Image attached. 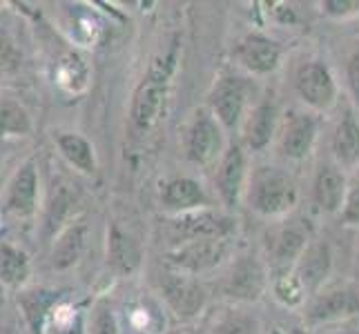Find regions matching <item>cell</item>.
<instances>
[{
  "mask_svg": "<svg viewBox=\"0 0 359 334\" xmlns=\"http://www.w3.org/2000/svg\"><path fill=\"white\" fill-rule=\"evenodd\" d=\"M299 201L294 179L279 167H257L250 172L245 185V203L262 216H281L288 214Z\"/></svg>",
  "mask_w": 359,
  "mask_h": 334,
  "instance_id": "6da1fadb",
  "label": "cell"
},
{
  "mask_svg": "<svg viewBox=\"0 0 359 334\" xmlns=\"http://www.w3.org/2000/svg\"><path fill=\"white\" fill-rule=\"evenodd\" d=\"M172 67H175V52H170L163 60L152 65V69L147 71V76L139 85V90L134 92L132 111H130V123L134 134H147L156 125L161 109L165 105Z\"/></svg>",
  "mask_w": 359,
  "mask_h": 334,
  "instance_id": "7a4b0ae2",
  "label": "cell"
},
{
  "mask_svg": "<svg viewBox=\"0 0 359 334\" xmlns=\"http://www.w3.org/2000/svg\"><path fill=\"white\" fill-rule=\"evenodd\" d=\"M252 85L243 76H221L210 92V111L224 130H237L250 111Z\"/></svg>",
  "mask_w": 359,
  "mask_h": 334,
  "instance_id": "3957f363",
  "label": "cell"
},
{
  "mask_svg": "<svg viewBox=\"0 0 359 334\" xmlns=\"http://www.w3.org/2000/svg\"><path fill=\"white\" fill-rule=\"evenodd\" d=\"M234 221L215 209H192V212L177 214L170 223V237L177 245L199 241V239H228L234 232Z\"/></svg>",
  "mask_w": 359,
  "mask_h": 334,
  "instance_id": "277c9868",
  "label": "cell"
},
{
  "mask_svg": "<svg viewBox=\"0 0 359 334\" xmlns=\"http://www.w3.org/2000/svg\"><path fill=\"white\" fill-rule=\"evenodd\" d=\"M226 152L224 127L210 109H199L194 114L188 134H185V154L196 165H210Z\"/></svg>",
  "mask_w": 359,
  "mask_h": 334,
  "instance_id": "5b68a950",
  "label": "cell"
},
{
  "mask_svg": "<svg viewBox=\"0 0 359 334\" xmlns=\"http://www.w3.org/2000/svg\"><path fill=\"white\" fill-rule=\"evenodd\" d=\"M39 167L36 160H25L9 179L3 196V214L14 221H29L39 212Z\"/></svg>",
  "mask_w": 359,
  "mask_h": 334,
  "instance_id": "8992f818",
  "label": "cell"
},
{
  "mask_svg": "<svg viewBox=\"0 0 359 334\" xmlns=\"http://www.w3.org/2000/svg\"><path fill=\"white\" fill-rule=\"evenodd\" d=\"M228 252H230L228 239H199V241L177 245L168 258L175 272L194 277L221 265Z\"/></svg>",
  "mask_w": 359,
  "mask_h": 334,
  "instance_id": "52a82bcc",
  "label": "cell"
},
{
  "mask_svg": "<svg viewBox=\"0 0 359 334\" xmlns=\"http://www.w3.org/2000/svg\"><path fill=\"white\" fill-rule=\"evenodd\" d=\"M161 292H163V299L172 314L181 321L199 316L208 303L205 288L190 274H181V272L165 274V279L161 281Z\"/></svg>",
  "mask_w": 359,
  "mask_h": 334,
  "instance_id": "ba28073f",
  "label": "cell"
},
{
  "mask_svg": "<svg viewBox=\"0 0 359 334\" xmlns=\"http://www.w3.org/2000/svg\"><path fill=\"white\" fill-rule=\"evenodd\" d=\"M266 290V267L257 256H239L221 283L224 292L234 303L257 301Z\"/></svg>",
  "mask_w": 359,
  "mask_h": 334,
  "instance_id": "9c48e42d",
  "label": "cell"
},
{
  "mask_svg": "<svg viewBox=\"0 0 359 334\" xmlns=\"http://www.w3.org/2000/svg\"><path fill=\"white\" fill-rule=\"evenodd\" d=\"M248 156L245 150L239 143H232L226 147L224 156L219 158L217 165V176L215 185L217 192L228 207H234L239 203V199L245 194V185H248Z\"/></svg>",
  "mask_w": 359,
  "mask_h": 334,
  "instance_id": "30bf717a",
  "label": "cell"
},
{
  "mask_svg": "<svg viewBox=\"0 0 359 334\" xmlns=\"http://www.w3.org/2000/svg\"><path fill=\"white\" fill-rule=\"evenodd\" d=\"M297 92L313 109H330L337 101V85L332 74L321 63H308L297 71Z\"/></svg>",
  "mask_w": 359,
  "mask_h": 334,
  "instance_id": "8fae6325",
  "label": "cell"
},
{
  "mask_svg": "<svg viewBox=\"0 0 359 334\" xmlns=\"http://www.w3.org/2000/svg\"><path fill=\"white\" fill-rule=\"evenodd\" d=\"M308 247L304 230L294 225H279L266 234V256L272 267L286 270L288 265L294 267L299 256Z\"/></svg>",
  "mask_w": 359,
  "mask_h": 334,
  "instance_id": "7c38bea8",
  "label": "cell"
},
{
  "mask_svg": "<svg viewBox=\"0 0 359 334\" xmlns=\"http://www.w3.org/2000/svg\"><path fill=\"white\" fill-rule=\"evenodd\" d=\"M317 141V120L311 114H294L279 134V152L288 160H302L313 152Z\"/></svg>",
  "mask_w": 359,
  "mask_h": 334,
  "instance_id": "4fadbf2b",
  "label": "cell"
},
{
  "mask_svg": "<svg viewBox=\"0 0 359 334\" xmlns=\"http://www.w3.org/2000/svg\"><path fill=\"white\" fill-rule=\"evenodd\" d=\"M234 54H237V60L250 74H270L279 67L281 47L262 34H252L245 36L237 45V52Z\"/></svg>",
  "mask_w": 359,
  "mask_h": 334,
  "instance_id": "5bb4252c",
  "label": "cell"
},
{
  "mask_svg": "<svg viewBox=\"0 0 359 334\" xmlns=\"http://www.w3.org/2000/svg\"><path fill=\"white\" fill-rule=\"evenodd\" d=\"M332 267V252L330 245L324 241L308 243L304 254L299 256V261L294 263V277L299 279L306 292H317L321 288V283L326 281Z\"/></svg>",
  "mask_w": 359,
  "mask_h": 334,
  "instance_id": "9a60e30c",
  "label": "cell"
},
{
  "mask_svg": "<svg viewBox=\"0 0 359 334\" xmlns=\"http://www.w3.org/2000/svg\"><path fill=\"white\" fill-rule=\"evenodd\" d=\"M359 312V299L351 290H326L315 294V299L308 305V321L311 323H330Z\"/></svg>",
  "mask_w": 359,
  "mask_h": 334,
  "instance_id": "2e32d148",
  "label": "cell"
},
{
  "mask_svg": "<svg viewBox=\"0 0 359 334\" xmlns=\"http://www.w3.org/2000/svg\"><path fill=\"white\" fill-rule=\"evenodd\" d=\"M313 196L321 212H339L346 203V196H348V183H346L344 172L337 165H321L315 176Z\"/></svg>",
  "mask_w": 359,
  "mask_h": 334,
  "instance_id": "e0dca14e",
  "label": "cell"
},
{
  "mask_svg": "<svg viewBox=\"0 0 359 334\" xmlns=\"http://www.w3.org/2000/svg\"><path fill=\"white\" fill-rule=\"evenodd\" d=\"M277 116H279V111L275 103H270V101L259 103L248 111V116L241 125L243 143L248 150L259 152L272 141V136L277 132Z\"/></svg>",
  "mask_w": 359,
  "mask_h": 334,
  "instance_id": "ac0fdd59",
  "label": "cell"
},
{
  "mask_svg": "<svg viewBox=\"0 0 359 334\" xmlns=\"http://www.w3.org/2000/svg\"><path fill=\"white\" fill-rule=\"evenodd\" d=\"M161 201H163L168 209H172V212H177V214L208 207V196H205L203 185L188 176L168 181L163 185V190H161Z\"/></svg>",
  "mask_w": 359,
  "mask_h": 334,
  "instance_id": "d6986e66",
  "label": "cell"
},
{
  "mask_svg": "<svg viewBox=\"0 0 359 334\" xmlns=\"http://www.w3.org/2000/svg\"><path fill=\"white\" fill-rule=\"evenodd\" d=\"M88 223L83 221H69V225L58 234L54 247H52V267L63 272L79 263V258L88 245Z\"/></svg>",
  "mask_w": 359,
  "mask_h": 334,
  "instance_id": "ffe728a7",
  "label": "cell"
},
{
  "mask_svg": "<svg viewBox=\"0 0 359 334\" xmlns=\"http://www.w3.org/2000/svg\"><path fill=\"white\" fill-rule=\"evenodd\" d=\"M107 263L118 274H132L141 265L139 243L118 225H112L107 232Z\"/></svg>",
  "mask_w": 359,
  "mask_h": 334,
  "instance_id": "44dd1931",
  "label": "cell"
},
{
  "mask_svg": "<svg viewBox=\"0 0 359 334\" xmlns=\"http://www.w3.org/2000/svg\"><path fill=\"white\" fill-rule=\"evenodd\" d=\"M18 303L29 326V334H45L47 319L56 307V294L47 290H27L20 294Z\"/></svg>",
  "mask_w": 359,
  "mask_h": 334,
  "instance_id": "7402d4cb",
  "label": "cell"
},
{
  "mask_svg": "<svg viewBox=\"0 0 359 334\" xmlns=\"http://www.w3.org/2000/svg\"><path fill=\"white\" fill-rule=\"evenodd\" d=\"M32 274L29 256L20 247L0 241V283L7 288H22Z\"/></svg>",
  "mask_w": 359,
  "mask_h": 334,
  "instance_id": "603a6c76",
  "label": "cell"
},
{
  "mask_svg": "<svg viewBox=\"0 0 359 334\" xmlns=\"http://www.w3.org/2000/svg\"><path fill=\"white\" fill-rule=\"evenodd\" d=\"M56 145L58 152L72 167H76L83 174H94L96 172V156L94 147L88 139H83L81 134L74 132H60L56 134Z\"/></svg>",
  "mask_w": 359,
  "mask_h": 334,
  "instance_id": "cb8c5ba5",
  "label": "cell"
},
{
  "mask_svg": "<svg viewBox=\"0 0 359 334\" xmlns=\"http://www.w3.org/2000/svg\"><path fill=\"white\" fill-rule=\"evenodd\" d=\"M76 203V196L69 192L67 185H58V190L52 194L47 207H45V221H43V237L45 239H52L58 237L69 223V214H72V207Z\"/></svg>",
  "mask_w": 359,
  "mask_h": 334,
  "instance_id": "d4e9b609",
  "label": "cell"
},
{
  "mask_svg": "<svg viewBox=\"0 0 359 334\" xmlns=\"http://www.w3.org/2000/svg\"><path fill=\"white\" fill-rule=\"evenodd\" d=\"M332 150H335V158L341 165L359 163V123L355 118L346 116L337 125L335 139H332Z\"/></svg>",
  "mask_w": 359,
  "mask_h": 334,
  "instance_id": "484cf974",
  "label": "cell"
},
{
  "mask_svg": "<svg viewBox=\"0 0 359 334\" xmlns=\"http://www.w3.org/2000/svg\"><path fill=\"white\" fill-rule=\"evenodd\" d=\"M32 132V118L14 98L0 96V136H27Z\"/></svg>",
  "mask_w": 359,
  "mask_h": 334,
  "instance_id": "4316f807",
  "label": "cell"
},
{
  "mask_svg": "<svg viewBox=\"0 0 359 334\" xmlns=\"http://www.w3.org/2000/svg\"><path fill=\"white\" fill-rule=\"evenodd\" d=\"M212 334H259V321L245 310L232 307L215 321Z\"/></svg>",
  "mask_w": 359,
  "mask_h": 334,
  "instance_id": "83f0119b",
  "label": "cell"
},
{
  "mask_svg": "<svg viewBox=\"0 0 359 334\" xmlns=\"http://www.w3.org/2000/svg\"><path fill=\"white\" fill-rule=\"evenodd\" d=\"M272 290H275L277 301L283 303V305H288V307L299 305L304 301V296H306V290H304V286L299 283V279L294 277V272L281 274L275 281V288H272Z\"/></svg>",
  "mask_w": 359,
  "mask_h": 334,
  "instance_id": "f1b7e54d",
  "label": "cell"
},
{
  "mask_svg": "<svg viewBox=\"0 0 359 334\" xmlns=\"http://www.w3.org/2000/svg\"><path fill=\"white\" fill-rule=\"evenodd\" d=\"M88 334H121L118 332V323H116V316L112 312V307L107 303H98L94 307V314L90 321V330Z\"/></svg>",
  "mask_w": 359,
  "mask_h": 334,
  "instance_id": "f546056e",
  "label": "cell"
},
{
  "mask_svg": "<svg viewBox=\"0 0 359 334\" xmlns=\"http://www.w3.org/2000/svg\"><path fill=\"white\" fill-rule=\"evenodd\" d=\"M20 63V52L16 43L9 39L7 34L0 32V76H5V74L14 71Z\"/></svg>",
  "mask_w": 359,
  "mask_h": 334,
  "instance_id": "4dcf8cb0",
  "label": "cell"
},
{
  "mask_svg": "<svg viewBox=\"0 0 359 334\" xmlns=\"http://www.w3.org/2000/svg\"><path fill=\"white\" fill-rule=\"evenodd\" d=\"M341 216H344V223H348V225H359V183L353 190H348Z\"/></svg>",
  "mask_w": 359,
  "mask_h": 334,
  "instance_id": "1f68e13d",
  "label": "cell"
},
{
  "mask_svg": "<svg viewBox=\"0 0 359 334\" xmlns=\"http://www.w3.org/2000/svg\"><path fill=\"white\" fill-rule=\"evenodd\" d=\"M324 7L326 14L332 16H351L359 11V3H339V0H328V3H324Z\"/></svg>",
  "mask_w": 359,
  "mask_h": 334,
  "instance_id": "d6a6232c",
  "label": "cell"
},
{
  "mask_svg": "<svg viewBox=\"0 0 359 334\" xmlns=\"http://www.w3.org/2000/svg\"><path fill=\"white\" fill-rule=\"evenodd\" d=\"M348 83H351V90L359 103V52L351 58V65H348Z\"/></svg>",
  "mask_w": 359,
  "mask_h": 334,
  "instance_id": "836d02e7",
  "label": "cell"
},
{
  "mask_svg": "<svg viewBox=\"0 0 359 334\" xmlns=\"http://www.w3.org/2000/svg\"><path fill=\"white\" fill-rule=\"evenodd\" d=\"M290 334H308V332H306L304 328H292V330H290Z\"/></svg>",
  "mask_w": 359,
  "mask_h": 334,
  "instance_id": "e575fe53",
  "label": "cell"
},
{
  "mask_svg": "<svg viewBox=\"0 0 359 334\" xmlns=\"http://www.w3.org/2000/svg\"><path fill=\"white\" fill-rule=\"evenodd\" d=\"M170 334H185V332H170Z\"/></svg>",
  "mask_w": 359,
  "mask_h": 334,
  "instance_id": "d590c367",
  "label": "cell"
}]
</instances>
